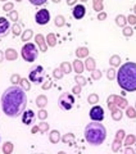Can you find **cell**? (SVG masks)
<instances>
[{"instance_id":"6da1fadb","label":"cell","mask_w":136,"mask_h":154,"mask_svg":"<svg viewBox=\"0 0 136 154\" xmlns=\"http://www.w3.org/2000/svg\"><path fill=\"white\" fill-rule=\"evenodd\" d=\"M1 109L10 118H17L26 109L27 106V94L22 86L13 85L8 87L0 99Z\"/></svg>"},{"instance_id":"7a4b0ae2","label":"cell","mask_w":136,"mask_h":154,"mask_svg":"<svg viewBox=\"0 0 136 154\" xmlns=\"http://www.w3.org/2000/svg\"><path fill=\"white\" fill-rule=\"evenodd\" d=\"M117 82L125 91H136V63L127 62L120 67L117 72Z\"/></svg>"},{"instance_id":"3957f363","label":"cell","mask_w":136,"mask_h":154,"mask_svg":"<svg viewBox=\"0 0 136 154\" xmlns=\"http://www.w3.org/2000/svg\"><path fill=\"white\" fill-rule=\"evenodd\" d=\"M83 134H85L86 141H88L90 145H93V146H98V145L103 144L104 140H105V138H107L105 127H104L102 123L96 122V121H94V122H91V123L86 125Z\"/></svg>"},{"instance_id":"277c9868","label":"cell","mask_w":136,"mask_h":154,"mask_svg":"<svg viewBox=\"0 0 136 154\" xmlns=\"http://www.w3.org/2000/svg\"><path fill=\"white\" fill-rule=\"evenodd\" d=\"M22 58L24 59L26 62H35L39 57V50L35 46V44H31V43H27L23 45L22 48Z\"/></svg>"},{"instance_id":"5b68a950","label":"cell","mask_w":136,"mask_h":154,"mask_svg":"<svg viewBox=\"0 0 136 154\" xmlns=\"http://www.w3.org/2000/svg\"><path fill=\"white\" fill-rule=\"evenodd\" d=\"M45 77H46V73H45V69H44L43 66H35V67H32L30 69L28 80L31 82L36 83V85L43 83Z\"/></svg>"},{"instance_id":"8992f818","label":"cell","mask_w":136,"mask_h":154,"mask_svg":"<svg viewBox=\"0 0 136 154\" xmlns=\"http://www.w3.org/2000/svg\"><path fill=\"white\" fill-rule=\"evenodd\" d=\"M58 104L63 111H69V109H72L73 104H75V98H73L71 93H63L59 96Z\"/></svg>"},{"instance_id":"52a82bcc","label":"cell","mask_w":136,"mask_h":154,"mask_svg":"<svg viewBox=\"0 0 136 154\" xmlns=\"http://www.w3.org/2000/svg\"><path fill=\"white\" fill-rule=\"evenodd\" d=\"M49 21H50V12H49L48 9H40L36 12V14H35V22L37 24H40V26H44V24H48Z\"/></svg>"},{"instance_id":"ba28073f","label":"cell","mask_w":136,"mask_h":154,"mask_svg":"<svg viewBox=\"0 0 136 154\" xmlns=\"http://www.w3.org/2000/svg\"><path fill=\"white\" fill-rule=\"evenodd\" d=\"M90 118L93 121H96V122H102L104 120V109L100 106H94L91 109H90Z\"/></svg>"},{"instance_id":"9c48e42d","label":"cell","mask_w":136,"mask_h":154,"mask_svg":"<svg viewBox=\"0 0 136 154\" xmlns=\"http://www.w3.org/2000/svg\"><path fill=\"white\" fill-rule=\"evenodd\" d=\"M107 104H114V106H117L118 108H121V109H123V108H127L128 107L127 100L125 99V98L117 96V95H110L107 99Z\"/></svg>"},{"instance_id":"30bf717a","label":"cell","mask_w":136,"mask_h":154,"mask_svg":"<svg viewBox=\"0 0 136 154\" xmlns=\"http://www.w3.org/2000/svg\"><path fill=\"white\" fill-rule=\"evenodd\" d=\"M86 14V8L85 5L82 4H78V5H75V8L72 9V16L75 17L76 19H82Z\"/></svg>"},{"instance_id":"8fae6325","label":"cell","mask_w":136,"mask_h":154,"mask_svg":"<svg viewBox=\"0 0 136 154\" xmlns=\"http://www.w3.org/2000/svg\"><path fill=\"white\" fill-rule=\"evenodd\" d=\"M33 121H35V113L32 109L24 111L22 113V123H24L26 126H30L33 123Z\"/></svg>"},{"instance_id":"7c38bea8","label":"cell","mask_w":136,"mask_h":154,"mask_svg":"<svg viewBox=\"0 0 136 154\" xmlns=\"http://www.w3.org/2000/svg\"><path fill=\"white\" fill-rule=\"evenodd\" d=\"M10 29V23L9 21L5 18V17H0V37L8 35Z\"/></svg>"},{"instance_id":"4fadbf2b","label":"cell","mask_w":136,"mask_h":154,"mask_svg":"<svg viewBox=\"0 0 136 154\" xmlns=\"http://www.w3.org/2000/svg\"><path fill=\"white\" fill-rule=\"evenodd\" d=\"M35 40H36L37 45L40 46V50L41 51H46L48 50V44H46V41H45V37L41 34L36 35V36H35Z\"/></svg>"},{"instance_id":"5bb4252c","label":"cell","mask_w":136,"mask_h":154,"mask_svg":"<svg viewBox=\"0 0 136 154\" xmlns=\"http://www.w3.org/2000/svg\"><path fill=\"white\" fill-rule=\"evenodd\" d=\"M4 58L6 59V61H16L17 58H18V54H17V51L14 50V49H6L5 53H4Z\"/></svg>"},{"instance_id":"9a60e30c","label":"cell","mask_w":136,"mask_h":154,"mask_svg":"<svg viewBox=\"0 0 136 154\" xmlns=\"http://www.w3.org/2000/svg\"><path fill=\"white\" fill-rule=\"evenodd\" d=\"M49 140H50L51 144H58L59 140H61V132L58 130H53L49 134Z\"/></svg>"},{"instance_id":"2e32d148","label":"cell","mask_w":136,"mask_h":154,"mask_svg":"<svg viewBox=\"0 0 136 154\" xmlns=\"http://www.w3.org/2000/svg\"><path fill=\"white\" fill-rule=\"evenodd\" d=\"M73 68H75V72H77V75H81L83 72V68H85V66H83V62H81L80 59L77 58L75 62H73Z\"/></svg>"},{"instance_id":"e0dca14e","label":"cell","mask_w":136,"mask_h":154,"mask_svg":"<svg viewBox=\"0 0 136 154\" xmlns=\"http://www.w3.org/2000/svg\"><path fill=\"white\" fill-rule=\"evenodd\" d=\"M83 66H85V68L86 69H88V71H94V69H95V66H96V62H95V59H94V58H88V59H86V61H85V64H83Z\"/></svg>"},{"instance_id":"ac0fdd59","label":"cell","mask_w":136,"mask_h":154,"mask_svg":"<svg viewBox=\"0 0 136 154\" xmlns=\"http://www.w3.org/2000/svg\"><path fill=\"white\" fill-rule=\"evenodd\" d=\"M76 55H77V58H86L89 55V49L85 48V46H81V48H77L76 49Z\"/></svg>"},{"instance_id":"d6986e66","label":"cell","mask_w":136,"mask_h":154,"mask_svg":"<svg viewBox=\"0 0 136 154\" xmlns=\"http://www.w3.org/2000/svg\"><path fill=\"white\" fill-rule=\"evenodd\" d=\"M62 141L64 143V144H69V145H73L75 144V135L73 134H66L63 138H62Z\"/></svg>"},{"instance_id":"ffe728a7","label":"cell","mask_w":136,"mask_h":154,"mask_svg":"<svg viewBox=\"0 0 136 154\" xmlns=\"http://www.w3.org/2000/svg\"><path fill=\"white\" fill-rule=\"evenodd\" d=\"M48 104V98L45 95H39L36 98V106L39 108H44Z\"/></svg>"},{"instance_id":"44dd1931","label":"cell","mask_w":136,"mask_h":154,"mask_svg":"<svg viewBox=\"0 0 136 154\" xmlns=\"http://www.w3.org/2000/svg\"><path fill=\"white\" fill-rule=\"evenodd\" d=\"M122 117H123V113H122V111L120 108H116V109L112 111V118L114 121H121Z\"/></svg>"},{"instance_id":"7402d4cb","label":"cell","mask_w":136,"mask_h":154,"mask_svg":"<svg viewBox=\"0 0 136 154\" xmlns=\"http://www.w3.org/2000/svg\"><path fill=\"white\" fill-rule=\"evenodd\" d=\"M46 44L49 45V46H55V45H57V37H55L54 34H48Z\"/></svg>"},{"instance_id":"603a6c76","label":"cell","mask_w":136,"mask_h":154,"mask_svg":"<svg viewBox=\"0 0 136 154\" xmlns=\"http://www.w3.org/2000/svg\"><path fill=\"white\" fill-rule=\"evenodd\" d=\"M126 23H127V19H126V17H125V16L120 14V16L116 17V24H117V26L125 27V26H126Z\"/></svg>"},{"instance_id":"cb8c5ba5","label":"cell","mask_w":136,"mask_h":154,"mask_svg":"<svg viewBox=\"0 0 136 154\" xmlns=\"http://www.w3.org/2000/svg\"><path fill=\"white\" fill-rule=\"evenodd\" d=\"M61 69L63 71V73L68 75V73H71V71H72V66L69 64L68 62H63V63L61 64Z\"/></svg>"},{"instance_id":"d4e9b609","label":"cell","mask_w":136,"mask_h":154,"mask_svg":"<svg viewBox=\"0 0 136 154\" xmlns=\"http://www.w3.org/2000/svg\"><path fill=\"white\" fill-rule=\"evenodd\" d=\"M109 63L113 66V67H118V66L121 64V58L120 55H112L109 59Z\"/></svg>"},{"instance_id":"484cf974","label":"cell","mask_w":136,"mask_h":154,"mask_svg":"<svg viewBox=\"0 0 136 154\" xmlns=\"http://www.w3.org/2000/svg\"><path fill=\"white\" fill-rule=\"evenodd\" d=\"M3 152H4L5 154H10L13 152V144L10 141H6L3 144Z\"/></svg>"},{"instance_id":"4316f807","label":"cell","mask_w":136,"mask_h":154,"mask_svg":"<svg viewBox=\"0 0 136 154\" xmlns=\"http://www.w3.org/2000/svg\"><path fill=\"white\" fill-rule=\"evenodd\" d=\"M54 23H55V26H57V27H63L66 24L64 17L63 16H57V17H55V19H54Z\"/></svg>"},{"instance_id":"83f0119b","label":"cell","mask_w":136,"mask_h":154,"mask_svg":"<svg viewBox=\"0 0 136 154\" xmlns=\"http://www.w3.org/2000/svg\"><path fill=\"white\" fill-rule=\"evenodd\" d=\"M22 29H21V24L19 23H14L12 26V32H13V35L14 36H19L21 34H22V31H21Z\"/></svg>"},{"instance_id":"f1b7e54d","label":"cell","mask_w":136,"mask_h":154,"mask_svg":"<svg viewBox=\"0 0 136 154\" xmlns=\"http://www.w3.org/2000/svg\"><path fill=\"white\" fill-rule=\"evenodd\" d=\"M88 103L89 104H94V106H95L96 103H99V95H98V94H91V95H89Z\"/></svg>"},{"instance_id":"f546056e","label":"cell","mask_w":136,"mask_h":154,"mask_svg":"<svg viewBox=\"0 0 136 154\" xmlns=\"http://www.w3.org/2000/svg\"><path fill=\"white\" fill-rule=\"evenodd\" d=\"M31 81L30 80H27V78H22L21 80V82H19V85L23 87L24 90H27V91H28V90L31 89V83H30Z\"/></svg>"},{"instance_id":"4dcf8cb0","label":"cell","mask_w":136,"mask_h":154,"mask_svg":"<svg viewBox=\"0 0 136 154\" xmlns=\"http://www.w3.org/2000/svg\"><path fill=\"white\" fill-rule=\"evenodd\" d=\"M32 35H33V32H32V30H26L22 34V41H28L31 37H32Z\"/></svg>"},{"instance_id":"1f68e13d","label":"cell","mask_w":136,"mask_h":154,"mask_svg":"<svg viewBox=\"0 0 136 154\" xmlns=\"http://www.w3.org/2000/svg\"><path fill=\"white\" fill-rule=\"evenodd\" d=\"M94 9L96 12H102L103 10V0H94Z\"/></svg>"},{"instance_id":"d6a6232c","label":"cell","mask_w":136,"mask_h":154,"mask_svg":"<svg viewBox=\"0 0 136 154\" xmlns=\"http://www.w3.org/2000/svg\"><path fill=\"white\" fill-rule=\"evenodd\" d=\"M75 81L77 82V85H80V86H85L86 83H88V81H86L85 77H82V76H80V75H77V76L75 77Z\"/></svg>"},{"instance_id":"836d02e7","label":"cell","mask_w":136,"mask_h":154,"mask_svg":"<svg viewBox=\"0 0 136 154\" xmlns=\"http://www.w3.org/2000/svg\"><path fill=\"white\" fill-rule=\"evenodd\" d=\"M135 140H136V138H135L134 135L126 136V139H125V145H126V146H130V145H132V144H135Z\"/></svg>"},{"instance_id":"e575fe53","label":"cell","mask_w":136,"mask_h":154,"mask_svg":"<svg viewBox=\"0 0 136 154\" xmlns=\"http://www.w3.org/2000/svg\"><path fill=\"white\" fill-rule=\"evenodd\" d=\"M126 116L128 118H136V111L132 107H127L126 108Z\"/></svg>"},{"instance_id":"d590c367","label":"cell","mask_w":136,"mask_h":154,"mask_svg":"<svg viewBox=\"0 0 136 154\" xmlns=\"http://www.w3.org/2000/svg\"><path fill=\"white\" fill-rule=\"evenodd\" d=\"M21 76L18 75V73H14V75H12V77H10V82L13 83V85H18V83L21 82Z\"/></svg>"},{"instance_id":"8d00e7d4","label":"cell","mask_w":136,"mask_h":154,"mask_svg":"<svg viewBox=\"0 0 136 154\" xmlns=\"http://www.w3.org/2000/svg\"><path fill=\"white\" fill-rule=\"evenodd\" d=\"M121 145H122L121 140H118V139H114V141H113V145H112V150H113V152H118V150L121 149Z\"/></svg>"},{"instance_id":"74e56055","label":"cell","mask_w":136,"mask_h":154,"mask_svg":"<svg viewBox=\"0 0 136 154\" xmlns=\"http://www.w3.org/2000/svg\"><path fill=\"white\" fill-rule=\"evenodd\" d=\"M63 71H62L61 68H54V71H53V76L55 77V78H58V80H61L62 77H63Z\"/></svg>"},{"instance_id":"f35d334b","label":"cell","mask_w":136,"mask_h":154,"mask_svg":"<svg viewBox=\"0 0 136 154\" xmlns=\"http://www.w3.org/2000/svg\"><path fill=\"white\" fill-rule=\"evenodd\" d=\"M116 76H117V72L114 71V68H109L107 71V77L109 80H114V78H116Z\"/></svg>"},{"instance_id":"ab89813d","label":"cell","mask_w":136,"mask_h":154,"mask_svg":"<svg viewBox=\"0 0 136 154\" xmlns=\"http://www.w3.org/2000/svg\"><path fill=\"white\" fill-rule=\"evenodd\" d=\"M39 130H40V132L45 134V132L49 130V123H46V122H41V123L39 125Z\"/></svg>"},{"instance_id":"60d3db41","label":"cell","mask_w":136,"mask_h":154,"mask_svg":"<svg viewBox=\"0 0 136 154\" xmlns=\"http://www.w3.org/2000/svg\"><path fill=\"white\" fill-rule=\"evenodd\" d=\"M37 117H39L41 121H44L45 118H48V112L45 111L44 108H41V111L39 112V113H37Z\"/></svg>"},{"instance_id":"b9f144b4","label":"cell","mask_w":136,"mask_h":154,"mask_svg":"<svg viewBox=\"0 0 136 154\" xmlns=\"http://www.w3.org/2000/svg\"><path fill=\"white\" fill-rule=\"evenodd\" d=\"M51 85H53V81H51V80L48 77L46 81H44V83H43V90H48V89H50Z\"/></svg>"},{"instance_id":"7bdbcfd3","label":"cell","mask_w":136,"mask_h":154,"mask_svg":"<svg viewBox=\"0 0 136 154\" xmlns=\"http://www.w3.org/2000/svg\"><path fill=\"white\" fill-rule=\"evenodd\" d=\"M132 34H134V30H132L131 29V27H126V26H125L123 27V35H125V36H132Z\"/></svg>"},{"instance_id":"ee69618b","label":"cell","mask_w":136,"mask_h":154,"mask_svg":"<svg viewBox=\"0 0 136 154\" xmlns=\"http://www.w3.org/2000/svg\"><path fill=\"white\" fill-rule=\"evenodd\" d=\"M13 8H14V5H13V3H6L3 6V10H5V12H12Z\"/></svg>"},{"instance_id":"f6af8a7d","label":"cell","mask_w":136,"mask_h":154,"mask_svg":"<svg viewBox=\"0 0 136 154\" xmlns=\"http://www.w3.org/2000/svg\"><path fill=\"white\" fill-rule=\"evenodd\" d=\"M9 18L12 21H18V13H17V10H12V12L9 13Z\"/></svg>"},{"instance_id":"bcb514c9","label":"cell","mask_w":136,"mask_h":154,"mask_svg":"<svg viewBox=\"0 0 136 154\" xmlns=\"http://www.w3.org/2000/svg\"><path fill=\"white\" fill-rule=\"evenodd\" d=\"M28 1L32 5H43V4H45V3L48 1V0H28Z\"/></svg>"},{"instance_id":"7dc6e473","label":"cell","mask_w":136,"mask_h":154,"mask_svg":"<svg viewBox=\"0 0 136 154\" xmlns=\"http://www.w3.org/2000/svg\"><path fill=\"white\" fill-rule=\"evenodd\" d=\"M100 77H102V72H100L99 69H94L93 71V78L94 80H99Z\"/></svg>"},{"instance_id":"c3c4849f","label":"cell","mask_w":136,"mask_h":154,"mask_svg":"<svg viewBox=\"0 0 136 154\" xmlns=\"http://www.w3.org/2000/svg\"><path fill=\"white\" fill-rule=\"evenodd\" d=\"M123 138H125V131H123V130H118V131L116 132V139L122 140Z\"/></svg>"},{"instance_id":"681fc988","label":"cell","mask_w":136,"mask_h":154,"mask_svg":"<svg viewBox=\"0 0 136 154\" xmlns=\"http://www.w3.org/2000/svg\"><path fill=\"white\" fill-rule=\"evenodd\" d=\"M127 22L130 23V24H136V16L130 14V16L127 17Z\"/></svg>"},{"instance_id":"f907efd6","label":"cell","mask_w":136,"mask_h":154,"mask_svg":"<svg viewBox=\"0 0 136 154\" xmlns=\"http://www.w3.org/2000/svg\"><path fill=\"white\" fill-rule=\"evenodd\" d=\"M72 93H73V94H77V95H78V94L81 93V86H80V85H76V86L72 89Z\"/></svg>"},{"instance_id":"816d5d0a","label":"cell","mask_w":136,"mask_h":154,"mask_svg":"<svg viewBox=\"0 0 136 154\" xmlns=\"http://www.w3.org/2000/svg\"><path fill=\"white\" fill-rule=\"evenodd\" d=\"M107 18V13H104V12H100L99 14H98V19L99 21H104Z\"/></svg>"},{"instance_id":"f5cc1de1","label":"cell","mask_w":136,"mask_h":154,"mask_svg":"<svg viewBox=\"0 0 136 154\" xmlns=\"http://www.w3.org/2000/svg\"><path fill=\"white\" fill-rule=\"evenodd\" d=\"M125 153H126V154H134L135 150L132 149V148H130V146H127V148L125 149Z\"/></svg>"},{"instance_id":"db71d44e","label":"cell","mask_w":136,"mask_h":154,"mask_svg":"<svg viewBox=\"0 0 136 154\" xmlns=\"http://www.w3.org/2000/svg\"><path fill=\"white\" fill-rule=\"evenodd\" d=\"M40 130H39V126H35V127H32V130H31V132L32 134H36V132H39Z\"/></svg>"},{"instance_id":"11a10c76","label":"cell","mask_w":136,"mask_h":154,"mask_svg":"<svg viewBox=\"0 0 136 154\" xmlns=\"http://www.w3.org/2000/svg\"><path fill=\"white\" fill-rule=\"evenodd\" d=\"M76 1H77V0H67V4L68 5H73V4H76Z\"/></svg>"},{"instance_id":"9f6ffc18","label":"cell","mask_w":136,"mask_h":154,"mask_svg":"<svg viewBox=\"0 0 136 154\" xmlns=\"http://www.w3.org/2000/svg\"><path fill=\"white\" fill-rule=\"evenodd\" d=\"M0 62H3V51H0Z\"/></svg>"},{"instance_id":"6f0895ef","label":"cell","mask_w":136,"mask_h":154,"mask_svg":"<svg viewBox=\"0 0 136 154\" xmlns=\"http://www.w3.org/2000/svg\"><path fill=\"white\" fill-rule=\"evenodd\" d=\"M53 1H54V3H59V1H61V0H53Z\"/></svg>"},{"instance_id":"680465c9","label":"cell","mask_w":136,"mask_h":154,"mask_svg":"<svg viewBox=\"0 0 136 154\" xmlns=\"http://www.w3.org/2000/svg\"><path fill=\"white\" fill-rule=\"evenodd\" d=\"M134 12H135V14H136V5L134 6Z\"/></svg>"},{"instance_id":"91938a15","label":"cell","mask_w":136,"mask_h":154,"mask_svg":"<svg viewBox=\"0 0 136 154\" xmlns=\"http://www.w3.org/2000/svg\"><path fill=\"white\" fill-rule=\"evenodd\" d=\"M81 1H82V3H85V1H88V0H81Z\"/></svg>"},{"instance_id":"94428289","label":"cell","mask_w":136,"mask_h":154,"mask_svg":"<svg viewBox=\"0 0 136 154\" xmlns=\"http://www.w3.org/2000/svg\"><path fill=\"white\" fill-rule=\"evenodd\" d=\"M0 1H6V0H0Z\"/></svg>"},{"instance_id":"6125c7cd","label":"cell","mask_w":136,"mask_h":154,"mask_svg":"<svg viewBox=\"0 0 136 154\" xmlns=\"http://www.w3.org/2000/svg\"><path fill=\"white\" fill-rule=\"evenodd\" d=\"M17 1H18V3H19V1H22V0H17Z\"/></svg>"},{"instance_id":"be15d7a7","label":"cell","mask_w":136,"mask_h":154,"mask_svg":"<svg viewBox=\"0 0 136 154\" xmlns=\"http://www.w3.org/2000/svg\"><path fill=\"white\" fill-rule=\"evenodd\" d=\"M0 140H1V138H0Z\"/></svg>"},{"instance_id":"e7e4bbea","label":"cell","mask_w":136,"mask_h":154,"mask_svg":"<svg viewBox=\"0 0 136 154\" xmlns=\"http://www.w3.org/2000/svg\"><path fill=\"white\" fill-rule=\"evenodd\" d=\"M135 107H136V104H135Z\"/></svg>"}]
</instances>
